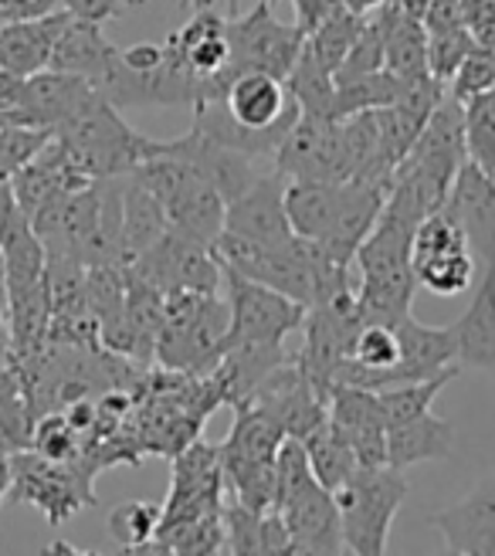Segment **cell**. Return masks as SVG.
I'll return each mask as SVG.
<instances>
[{
  "instance_id": "6da1fadb",
  "label": "cell",
  "mask_w": 495,
  "mask_h": 556,
  "mask_svg": "<svg viewBox=\"0 0 495 556\" xmlns=\"http://www.w3.org/2000/svg\"><path fill=\"white\" fill-rule=\"evenodd\" d=\"M228 332V302L217 292L177 289L163 295V326L153 364L177 374H207Z\"/></svg>"
},
{
  "instance_id": "7a4b0ae2",
  "label": "cell",
  "mask_w": 495,
  "mask_h": 556,
  "mask_svg": "<svg viewBox=\"0 0 495 556\" xmlns=\"http://www.w3.org/2000/svg\"><path fill=\"white\" fill-rule=\"evenodd\" d=\"M51 136L68 150L75 166L89 180L123 177L153 156V139L136 132L119 116V109L102 96H96L78 116H72Z\"/></svg>"
},
{
  "instance_id": "3957f363",
  "label": "cell",
  "mask_w": 495,
  "mask_h": 556,
  "mask_svg": "<svg viewBox=\"0 0 495 556\" xmlns=\"http://www.w3.org/2000/svg\"><path fill=\"white\" fill-rule=\"evenodd\" d=\"M333 495L343 526V549L360 556H380L388 549L391 526L407 498L404 471L391 465L356 468V476Z\"/></svg>"
},
{
  "instance_id": "277c9868",
  "label": "cell",
  "mask_w": 495,
  "mask_h": 556,
  "mask_svg": "<svg viewBox=\"0 0 495 556\" xmlns=\"http://www.w3.org/2000/svg\"><path fill=\"white\" fill-rule=\"evenodd\" d=\"M129 174L156 193V201L167 211L174 231L211 244L217 231L225 228V207H228L225 198L198 166H190L187 160L150 156L140 166H132Z\"/></svg>"
},
{
  "instance_id": "5b68a950",
  "label": "cell",
  "mask_w": 495,
  "mask_h": 556,
  "mask_svg": "<svg viewBox=\"0 0 495 556\" xmlns=\"http://www.w3.org/2000/svg\"><path fill=\"white\" fill-rule=\"evenodd\" d=\"M99 476L96 462L81 452L72 462H48L38 452L24 448L11 455V498L38 506L51 522H65L78 509L96 506L92 479Z\"/></svg>"
},
{
  "instance_id": "8992f818",
  "label": "cell",
  "mask_w": 495,
  "mask_h": 556,
  "mask_svg": "<svg viewBox=\"0 0 495 556\" xmlns=\"http://www.w3.org/2000/svg\"><path fill=\"white\" fill-rule=\"evenodd\" d=\"M221 289L228 302V332L221 350L241 343L282 346L285 337H292L302 319H306V305L302 302L231 268H221Z\"/></svg>"
},
{
  "instance_id": "52a82bcc",
  "label": "cell",
  "mask_w": 495,
  "mask_h": 556,
  "mask_svg": "<svg viewBox=\"0 0 495 556\" xmlns=\"http://www.w3.org/2000/svg\"><path fill=\"white\" fill-rule=\"evenodd\" d=\"M228 45L231 59L225 68V86L241 72H265L285 81L302 45H306V35L295 24H282L275 17L271 4L255 0V8L248 14L228 17Z\"/></svg>"
},
{
  "instance_id": "ba28073f",
  "label": "cell",
  "mask_w": 495,
  "mask_h": 556,
  "mask_svg": "<svg viewBox=\"0 0 495 556\" xmlns=\"http://www.w3.org/2000/svg\"><path fill=\"white\" fill-rule=\"evenodd\" d=\"M126 271L140 282L160 289L163 295L177 289H194V292H221V262L214 258L211 244L167 231L143 255L126 262Z\"/></svg>"
},
{
  "instance_id": "9c48e42d",
  "label": "cell",
  "mask_w": 495,
  "mask_h": 556,
  "mask_svg": "<svg viewBox=\"0 0 495 556\" xmlns=\"http://www.w3.org/2000/svg\"><path fill=\"white\" fill-rule=\"evenodd\" d=\"M271 170L285 180H343L340 119L299 113L271 160Z\"/></svg>"
},
{
  "instance_id": "30bf717a",
  "label": "cell",
  "mask_w": 495,
  "mask_h": 556,
  "mask_svg": "<svg viewBox=\"0 0 495 556\" xmlns=\"http://www.w3.org/2000/svg\"><path fill=\"white\" fill-rule=\"evenodd\" d=\"M275 513L289 526L292 553H316V556L346 553L337 495L322 489L316 479L275 498Z\"/></svg>"
},
{
  "instance_id": "8fae6325",
  "label": "cell",
  "mask_w": 495,
  "mask_h": 556,
  "mask_svg": "<svg viewBox=\"0 0 495 556\" xmlns=\"http://www.w3.org/2000/svg\"><path fill=\"white\" fill-rule=\"evenodd\" d=\"M153 156H177V160H187L190 166H198V170L217 187L225 204L234 201L244 187H252L262 177L258 160L221 147L217 139H211L207 132L194 126L177 139H153Z\"/></svg>"
},
{
  "instance_id": "7c38bea8",
  "label": "cell",
  "mask_w": 495,
  "mask_h": 556,
  "mask_svg": "<svg viewBox=\"0 0 495 556\" xmlns=\"http://www.w3.org/2000/svg\"><path fill=\"white\" fill-rule=\"evenodd\" d=\"M431 526L455 556H495V471L455 506L431 513Z\"/></svg>"
},
{
  "instance_id": "4fadbf2b",
  "label": "cell",
  "mask_w": 495,
  "mask_h": 556,
  "mask_svg": "<svg viewBox=\"0 0 495 556\" xmlns=\"http://www.w3.org/2000/svg\"><path fill=\"white\" fill-rule=\"evenodd\" d=\"M445 207L458 217L475 265H495V177L479 170L472 160H465L455 174Z\"/></svg>"
},
{
  "instance_id": "5bb4252c",
  "label": "cell",
  "mask_w": 495,
  "mask_h": 556,
  "mask_svg": "<svg viewBox=\"0 0 495 556\" xmlns=\"http://www.w3.org/2000/svg\"><path fill=\"white\" fill-rule=\"evenodd\" d=\"M326 407H329V425L346 434L356 458H360V468L388 465V428H383L377 391L337 383L326 397Z\"/></svg>"
},
{
  "instance_id": "9a60e30c",
  "label": "cell",
  "mask_w": 495,
  "mask_h": 556,
  "mask_svg": "<svg viewBox=\"0 0 495 556\" xmlns=\"http://www.w3.org/2000/svg\"><path fill=\"white\" fill-rule=\"evenodd\" d=\"M225 228L262 244H282L295 238L285 214V177L268 170L252 187H244L225 207Z\"/></svg>"
},
{
  "instance_id": "2e32d148",
  "label": "cell",
  "mask_w": 495,
  "mask_h": 556,
  "mask_svg": "<svg viewBox=\"0 0 495 556\" xmlns=\"http://www.w3.org/2000/svg\"><path fill=\"white\" fill-rule=\"evenodd\" d=\"M68 11H51L41 17H11L0 21V68L8 75L27 78L35 72H45L51 62L54 41L62 27L68 24Z\"/></svg>"
},
{
  "instance_id": "e0dca14e",
  "label": "cell",
  "mask_w": 495,
  "mask_h": 556,
  "mask_svg": "<svg viewBox=\"0 0 495 556\" xmlns=\"http://www.w3.org/2000/svg\"><path fill=\"white\" fill-rule=\"evenodd\" d=\"M458 370H495V265L482 268L479 289L452 326Z\"/></svg>"
},
{
  "instance_id": "ac0fdd59",
  "label": "cell",
  "mask_w": 495,
  "mask_h": 556,
  "mask_svg": "<svg viewBox=\"0 0 495 556\" xmlns=\"http://www.w3.org/2000/svg\"><path fill=\"white\" fill-rule=\"evenodd\" d=\"M394 332L401 343V359L394 367L391 383L428 380L437 374L458 370L448 326H428V323H418L415 316H404L401 323H394Z\"/></svg>"
},
{
  "instance_id": "d6986e66",
  "label": "cell",
  "mask_w": 495,
  "mask_h": 556,
  "mask_svg": "<svg viewBox=\"0 0 495 556\" xmlns=\"http://www.w3.org/2000/svg\"><path fill=\"white\" fill-rule=\"evenodd\" d=\"M383 31V68L394 72L404 81H415L431 75L428 68V27L421 17H410L397 11L391 0L373 11Z\"/></svg>"
},
{
  "instance_id": "ffe728a7",
  "label": "cell",
  "mask_w": 495,
  "mask_h": 556,
  "mask_svg": "<svg viewBox=\"0 0 495 556\" xmlns=\"http://www.w3.org/2000/svg\"><path fill=\"white\" fill-rule=\"evenodd\" d=\"M221 102L241 126L265 129L289 113L292 96L282 78L265 75V72H241L228 81Z\"/></svg>"
},
{
  "instance_id": "44dd1931",
  "label": "cell",
  "mask_w": 495,
  "mask_h": 556,
  "mask_svg": "<svg viewBox=\"0 0 495 556\" xmlns=\"http://www.w3.org/2000/svg\"><path fill=\"white\" fill-rule=\"evenodd\" d=\"M452 444H455V428L434 410H424L404 425L388 428V465L407 471L410 465L421 462H442L452 458Z\"/></svg>"
},
{
  "instance_id": "7402d4cb",
  "label": "cell",
  "mask_w": 495,
  "mask_h": 556,
  "mask_svg": "<svg viewBox=\"0 0 495 556\" xmlns=\"http://www.w3.org/2000/svg\"><path fill=\"white\" fill-rule=\"evenodd\" d=\"M346 180H285V214L299 238L322 241L343 204Z\"/></svg>"
},
{
  "instance_id": "603a6c76",
  "label": "cell",
  "mask_w": 495,
  "mask_h": 556,
  "mask_svg": "<svg viewBox=\"0 0 495 556\" xmlns=\"http://www.w3.org/2000/svg\"><path fill=\"white\" fill-rule=\"evenodd\" d=\"M116 51L119 48L102 35V24L68 17L59 41H54L48 68L72 72V75H81L86 81H96L105 72V65L116 59Z\"/></svg>"
},
{
  "instance_id": "cb8c5ba5",
  "label": "cell",
  "mask_w": 495,
  "mask_h": 556,
  "mask_svg": "<svg viewBox=\"0 0 495 556\" xmlns=\"http://www.w3.org/2000/svg\"><path fill=\"white\" fill-rule=\"evenodd\" d=\"M170 231L167 211L156 193L132 174H123V258L132 262Z\"/></svg>"
},
{
  "instance_id": "d4e9b609",
  "label": "cell",
  "mask_w": 495,
  "mask_h": 556,
  "mask_svg": "<svg viewBox=\"0 0 495 556\" xmlns=\"http://www.w3.org/2000/svg\"><path fill=\"white\" fill-rule=\"evenodd\" d=\"M285 89L295 99L299 113H309V116H329L333 119V99H337V78L333 68H329L319 54L302 45L295 65L285 75Z\"/></svg>"
},
{
  "instance_id": "484cf974",
  "label": "cell",
  "mask_w": 495,
  "mask_h": 556,
  "mask_svg": "<svg viewBox=\"0 0 495 556\" xmlns=\"http://www.w3.org/2000/svg\"><path fill=\"white\" fill-rule=\"evenodd\" d=\"M302 444H306V455H309L316 482L322 489H329V492L343 489L356 476V468H360V458H356L346 434L340 428H333L329 421L322 428H316L309 438H302Z\"/></svg>"
},
{
  "instance_id": "4316f807",
  "label": "cell",
  "mask_w": 495,
  "mask_h": 556,
  "mask_svg": "<svg viewBox=\"0 0 495 556\" xmlns=\"http://www.w3.org/2000/svg\"><path fill=\"white\" fill-rule=\"evenodd\" d=\"M35 431V410L27 401L24 383L11 359H0V452L14 455L31 448Z\"/></svg>"
},
{
  "instance_id": "83f0119b",
  "label": "cell",
  "mask_w": 495,
  "mask_h": 556,
  "mask_svg": "<svg viewBox=\"0 0 495 556\" xmlns=\"http://www.w3.org/2000/svg\"><path fill=\"white\" fill-rule=\"evenodd\" d=\"M458 370H448V374H437V377H428V380H407V383H391V387H380L377 391V404H380V414H383V428L391 425H404L410 417H418L424 410H431L437 391L455 380Z\"/></svg>"
},
{
  "instance_id": "f1b7e54d",
  "label": "cell",
  "mask_w": 495,
  "mask_h": 556,
  "mask_svg": "<svg viewBox=\"0 0 495 556\" xmlns=\"http://www.w3.org/2000/svg\"><path fill=\"white\" fill-rule=\"evenodd\" d=\"M404 86L407 81L388 68L364 75V78H353V81H340L337 99H333V119H346L353 113H367V109L391 105L404 92Z\"/></svg>"
},
{
  "instance_id": "f546056e",
  "label": "cell",
  "mask_w": 495,
  "mask_h": 556,
  "mask_svg": "<svg viewBox=\"0 0 495 556\" xmlns=\"http://www.w3.org/2000/svg\"><path fill=\"white\" fill-rule=\"evenodd\" d=\"M475 255L472 248H455V252H445V255H431V258H421L415 262V275H418V286L434 292V295H458L472 286L475 278Z\"/></svg>"
},
{
  "instance_id": "4dcf8cb0",
  "label": "cell",
  "mask_w": 495,
  "mask_h": 556,
  "mask_svg": "<svg viewBox=\"0 0 495 556\" xmlns=\"http://www.w3.org/2000/svg\"><path fill=\"white\" fill-rule=\"evenodd\" d=\"M465 105V150L469 160L495 177V86L472 96Z\"/></svg>"
},
{
  "instance_id": "1f68e13d",
  "label": "cell",
  "mask_w": 495,
  "mask_h": 556,
  "mask_svg": "<svg viewBox=\"0 0 495 556\" xmlns=\"http://www.w3.org/2000/svg\"><path fill=\"white\" fill-rule=\"evenodd\" d=\"M367 24V14H356L350 8H337L333 14H329L316 31L306 35V45L319 54V59L329 65V68H340V62L346 59V51L353 48V41L360 38Z\"/></svg>"
},
{
  "instance_id": "d6a6232c",
  "label": "cell",
  "mask_w": 495,
  "mask_h": 556,
  "mask_svg": "<svg viewBox=\"0 0 495 556\" xmlns=\"http://www.w3.org/2000/svg\"><path fill=\"white\" fill-rule=\"evenodd\" d=\"M160 526V506L147 503V498H132L109 513V536H113L129 553H147V546L156 536Z\"/></svg>"
},
{
  "instance_id": "836d02e7",
  "label": "cell",
  "mask_w": 495,
  "mask_h": 556,
  "mask_svg": "<svg viewBox=\"0 0 495 556\" xmlns=\"http://www.w3.org/2000/svg\"><path fill=\"white\" fill-rule=\"evenodd\" d=\"M86 448V438H81L62 410H48L35 421L31 431V452H38L48 462H72Z\"/></svg>"
},
{
  "instance_id": "e575fe53",
  "label": "cell",
  "mask_w": 495,
  "mask_h": 556,
  "mask_svg": "<svg viewBox=\"0 0 495 556\" xmlns=\"http://www.w3.org/2000/svg\"><path fill=\"white\" fill-rule=\"evenodd\" d=\"M48 139H51L48 129L0 123V184H11V177L48 143Z\"/></svg>"
},
{
  "instance_id": "d590c367",
  "label": "cell",
  "mask_w": 495,
  "mask_h": 556,
  "mask_svg": "<svg viewBox=\"0 0 495 556\" xmlns=\"http://www.w3.org/2000/svg\"><path fill=\"white\" fill-rule=\"evenodd\" d=\"M221 522H225V546H228V553H238V556L258 553V543H262V513L248 509L244 503H238V498L225 495Z\"/></svg>"
},
{
  "instance_id": "8d00e7d4",
  "label": "cell",
  "mask_w": 495,
  "mask_h": 556,
  "mask_svg": "<svg viewBox=\"0 0 495 556\" xmlns=\"http://www.w3.org/2000/svg\"><path fill=\"white\" fill-rule=\"evenodd\" d=\"M492 86H495V51L475 45V51L469 54V59L455 68L445 92L458 102H469L472 96H479Z\"/></svg>"
},
{
  "instance_id": "74e56055",
  "label": "cell",
  "mask_w": 495,
  "mask_h": 556,
  "mask_svg": "<svg viewBox=\"0 0 495 556\" xmlns=\"http://www.w3.org/2000/svg\"><path fill=\"white\" fill-rule=\"evenodd\" d=\"M258 553H265V556H271V553H292L289 526H285V519L275 509L262 513V543H258Z\"/></svg>"
},
{
  "instance_id": "f35d334b",
  "label": "cell",
  "mask_w": 495,
  "mask_h": 556,
  "mask_svg": "<svg viewBox=\"0 0 495 556\" xmlns=\"http://www.w3.org/2000/svg\"><path fill=\"white\" fill-rule=\"evenodd\" d=\"M292 8H295V27L302 35H309L337 8H343V0H292Z\"/></svg>"
},
{
  "instance_id": "ab89813d",
  "label": "cell",
  "mask_w": 495,
  "mask_h": 556,
  "mask_svg": "<svg viewBox=\"0 0 495 556\" xmlns=\"http://www.w3.org/2000/svg\"><path fill=\"white\" fill-rule=\"evenodd\" d=\"M65 0H0V21L11 17H41L51 11H62Z\"/></svg>"
},
{
  "instance_id": "60d3db41",
  "label": "cell",
  "mask_w": 495,
  "mask_h": 556,
  "mask_svg": "<svg viewBox=\"0 0 495 556\" xmlns=\"http://www.w3.org/2000/svg\"><path fill=\"white\" fill-rule=\"evenodd\" d=\"M123 62L132 68V72H153L160 62H163V45H132V48H119Z\"/></svg>"
},
{
  "instance_id": "b9f144b4",
  "label": "cell",
  "mask_w": 495,
  "mask_h": 556,
  "mask_svg": "<svg viewBox=\"0 0 495 556\" xmlns=\"http://www.w3.org/2000/svg\"><path fill=\"white\" fill-rule=\"evenodd\" d=\"M11 356V323H8V286H4V255H0V359Z\"/></svg>"
},
{
  "instance_id": "7bdbcfd3",
  "label": "cell",
  "mask_w": 495,
  "mask_h": 556,
  "mask_svg": "<svg viewBox=\"0 0 495 556\" xmlns=\"http://www.w3.org/2000/svg\"><path fill=\"white\" fill-rule=\"evenodd\" d=\"M8 492H11V455L0 452V503L8 498Z\"/></svg>"
},
{
  "instance_id": "ee69618b",
  "label": "cell",
  "mask_w": 495,
  "mask_h": 556,
  "mask_svg": "<svg viewBox=\"0 0 495 556\" xmlns=\"http://www.w3.org/2000/svg\"><path fill=\"white\" fill-rule=\"evenodd\" d=\"M383 4V0H343V8H350V11H356V14H370V11H377Z\"/></svg>"
},
{
  "instance_id": "f6af8a7d",
  "label": "cell",
  "mask_w": 495,
  "mask_h": 556,
  "mask_svg": "<svg viewBox=\"0 0 495 556\" xmlns=\"http://www.w3.org/2000/svg\"><path fill=\"white\" fill-rule=\"evenodd\" d=\"M177 4H180L183 11H201V8H214L211 0H177Z\"/></svg>"
},
{
  "instance_id": "bcb514c9",
  "label": "cell",
  "mask_w": 495,
  "mask_h": 556,
  "mask_svg": "<svg viewBox=\"0 0 495 556\" xmlns=\"http://www.w3.org/2000/svg\"><path fill=\"white\" fill-rule=\"evenodd\" d=\"M211 4H214V0H211ZM238 4H241V0H225V17H234ZM262 4H275V0H262Z\"/></svg>"
},
{
  "instance_id": "7dc6e473",
  "label": "cell",
  "mask_w": 495,
  "mask_h": 556,
  "mask_svg": "<svg viewBox=\"0 0 495 556\" xmlns=\"http://www.w3.org/2000/svg\"><path fill=\"white\" fill-rule=\"evenodd\" d=\"M0 75H4V68H0Z\"/></svg>"
},
{
  "instance_id": "c3c4849f",
  "label": "cell",
  "mask_w": 495,
  "mask_h": 556,
  "mask_svg": "<svg viewBox=\"0 0 495 556\" xmlns=\"http://www.w3.org/2000/svg\"><path fill=\"white\" fill-rule=\"evenodd\" d=\"M0 123H4V119H0Z\"/></svg>"
}]
</instances>
